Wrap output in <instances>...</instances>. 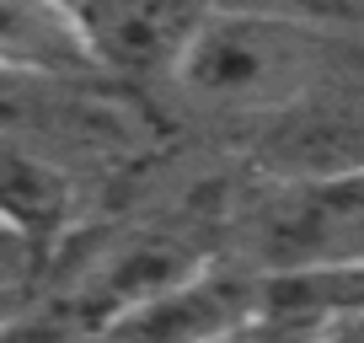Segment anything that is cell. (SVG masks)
<instances>
[{
	"mask_svg": "<svg viewBox=\"0 0 364 343\" xmlns=\"http://www.w3.org/2000/svg\"><path fill=\"white\" fill-rule=\"evenodd\" d=\"M321 75L316 22L257 6H209L188 27L171 80L209 113H289Z\"/></svg>",
	"mask_w": 364,
	"mask_h": 343,
	"instance_id": "cell-1",
	"label": "cell"
},
{
	"mask_svg": "<svg viewBox=\"0 0 364 343\" xmlns=\"http://www.w3.org/2000/svg\"><path fill=\"white\" fill-rule=\"evenodd\" d=\"M257 322V285H236L209 263L182 268L177 279L139 295L107 322L113 338H241Z\"/></svg>",
	"mask_w": 364,
	"mask_h": 343,
	"instance_id": "cell-2",
	"label": "cell"
},
{
	"mask_svg": "<svg viewBox=\"0 0 364 343\" xmlns=\"http://www.w3.org/2000/svg\"><path fill=\"white\" fill-rule=\"evenodd\" d=\"M273 177H359L364 172V107L359 102H295L284 129L262 145Z\"/></svg>",
	"mask_w": 364,
	"mask_h": 343,
	"instance_id": "cell-3",
	"label": "cell"
},
{
	"mask_svg": "<svg viewBox=\"0 0 364 343\" xmlns=\"http://www.w3.org/2000/svg\"><path fill=\"white\" fill-rule=\"evenodd\" d=\"M0 54L6 70L22 75H70L102 59L97 27L80 6L70 0H6V22H0Z\"/></svg>",
	"mask_w": 364,
	"mask_h": 343,
	"instance_id": "cell-4",
	"label": "cell"
},
{
	"mask_svg": "<svg viewBox=\"0 0 364 343\" xmlns=\"http://www.w3.org/2000/svg\"><path fill=\"white\" fill-rule=\"evenodd\" d=\"M65 220H70V183L54 167L11 150L6 156V226L33 236L38 247H54Z\"/></svg>",
	"mask_w": 364,
	"mask_h": 343,
	"instance_id": "cell-5",
	"label": "cell"
},
{
	"mask_svg": "<svg viewBox=\"0 0 364 343\" xmlns=\"http://www.w3.org/2000/svg\"><path fill=\"white\" fill-rule=\"evenodd\" d=\"M220 6H257V11L306 16V22H338V16H353V0H220Z\"/></svg>",
	"mask_w": 364,
	"mask_h": 343,
	"instance_id": "cell-6",
	"label": "cell"
},
{
	"mask_svg": "<svg viewBox=\"0 0 364 343\" xmlns=\"http://www.w3.org/2000/svg\"><path fill=\"white\" fill-rule=\"evenodd\" d=\"M70 6H80V11H86V6H91V0H70Z\"/></svg>",
	"mask_w": 364,
	"mask_h": 343,
	"instance_id": "cell-7",
	"label": "cell"
}]
</instances>
